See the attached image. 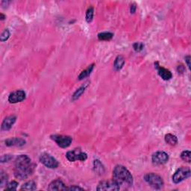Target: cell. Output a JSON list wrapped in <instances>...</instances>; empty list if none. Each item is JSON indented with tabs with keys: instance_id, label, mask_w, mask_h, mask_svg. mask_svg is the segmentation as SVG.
<instances>
[{
	"instance_id": "9",
	"label": "cell",
	"mask_w": 191,
	"mask_h": 191,
	"mask_svg": "<svg viewBox=\"0 0 191 191\" xmlns=\"http://www.w3.org/2000/svg\"><path fill=\"white\" fill-rule=\"evenodd\" d=\"M169 160V155L167 153L164 152H157L153 154L152 157L153 164L155 165H162L166 164Z\"/></svg>"
},
{
	"instance_id": "1",
	"label": "cell",
	"mask_w": 191,
	"mask_h": 191,
	"mask_svg": "<svg viewBox=\"0 0 191 191\" xmlns=\"http://www.w3.org/2000/svg\"><path fill=\"white\" fill-rule=\"evenodd\" d=\"M34 166L30 157L26 155H21L16 158L14 163V175L16 179L23 180L27 179L32 173Z\"/></svg>"
},
{
	"instance_id": "19",
	"label": "cell",
	"mask_w": 191,
	"mask_h": 191,
	"mask_svg": "<svg viewBox=\"0 0 191 191\" xmlns=\"http://www.w3.org/2000/svg\"><path fill=\"white\" fill-rule=\"evenodd\" d=\"M93 165H94V170H95L96 172H97V173L99 174V175H102V174L104 173V172H105V168H104L102 164L99 160L94 161Z\"/></svg>"
},
{
	"instance_id": "13",
	"label": "cell",
	"mask_w": 191,
	"mask_h": 191,
	"mask_svg": "<svg viewBox=\"0 0 191 191\" xmlns=\"http://www.w3.org/2000/svg\"><path fill=\"white\" fill-rule=\"evenodd\" d=\"M16 116H8L3 120L2 123V131H8L10 130L14 125V124L16 122Z\"/></svg>"
},
{
	"instance_id": "30",
	"label": "cell",
	"mask_w": 191,
	"mask_h": 191,
	"mask_svg": "<svg viewBox=\"0 0 191 191\" xmlns=\"http://www.w3.org/2000/svg\"><path fill=\"white\" fill-rule=\"evenodd\" d=\"M185 61H186L187 66H188L189 70H190V55H187V56L185 57Z\"/></svg>"
},
{
	"instance_id": "27",
	"label": "cell",
	"mask_w": 191,
	"mask_h": 191,
	"mask_svg": "<svg viewBox=\"0 0 191 191\" xmlns=\"http://www.w3.org/2000/svg\"><path fill=\"white\" fill-rule=\"evenodd\" d=\"M143 47L144 44L142 43H135L133 44V48H134V51L137 52H141L143 49Z\"/></svg>"
},
{
	"instance_id": "32",
	"label": "cell",
	"mask_w": 191,
	"mask_h": 191,
	"mask_svg": "<svg viewBox=\"0 0 191 191\" xmlns=\"http://www.w3.org/2000/svg\"><path fill=\"white\" fill-rule=\"evenodd\" d=\"M177 70H178V72H179V73H184V67L183 65H180V66H178Z\"/></svg>"
},
{
	"instance_id": "2",
	"label": "cell",
	"mask_w": 191,
	"mask_h": 191,
	"mask_svg": "<svg viewBox=\"0 0 191 191\" xmlns=\"http://www.w3.org/2000/svg\"><path fill=\"white\" fill-rule=\"evenodd\" d=\"M113 180L119 185L123 187H131L133 184V177L127 168L122 165H117L113 171Z\"/></svg>"
},
{
	"instance_id": "15",
	"label": "cell",
	"mask_w": 191,
	"mask_h": 191,
	"mask_svg": "<svg viewBox=\"0 0 191 191\" xmlns=\"http://www.w3.org/2000/svg\"><path fill=\"white\" fill-rule=\"evenodd\" d=\"M124 64H125V58L122 55H118L116 57L114 64V67L116 71H119L123 67Z\"/></svg>"
},
{
	"instance_id": "29",
	"label": "cell",
	"mask_w": 191,
	"mask_h": 191,
	"mask_svg": "<svg viewBox=\"0 0 191 191\" xmlns=\"http://www.w3.org/2000/svg\"><path fill=\"white\" fill-rule=\"evenodd\" d=\"M66 190H83L84 189L81 188V187H77V186H73V187H70L69 188H67Z\"/></svg>"
},
{
	"instance_id": "22",
	"label": "cell",
	"mask_w": 191,
	"mask_h": 191,
	"mask_svg": "<svg viewBox=\"0 0 191 191\" xmlns=\"http://www.w3.org/2000/svg\"><path fill=\"white\" fill-rule=\"evenodd\" d=\"M8 175H7L6 173H5L3 171H1V173H0V185H1V187L7 186L8 184Z\"/></svg>"
},
{
	"instance_id": "26",
	"label": "cell",
	"mask_w": 191,
	"mask_h": 191,
	"mask_svg": "<svg viewBox=\"0 0 191 191\" xmlns=\"http://www.w3.org/2000/svg\"><path fill=\"white\" fill-rule=\"evenodd\" d=\"M9 38H10V31H9L8 29H5V30L2 33L1 37H0V40H1L2 42H5Z\"/></svg>"
},
{
	"instance_id": "4",
	"label": "cell",
	"mask_w": 191,
	"mask_h": 191,
	"mask_svg": "<svg viewBox=\"0 0 191 191\" xmlns=\"http://www.w3.org/2000/svg\"><path fill=\"white\" fill-rule=\"evenodd\" d=\"M190 169L189 167L179 168L172 175V181L175 184H179L190 177Z\"/></svg>"
},
{
	"instance_id": "16",
	"label": "cell",
	"mask_w": 191,
	"mask_h": 191,
	"mask_svg": "<svg viewBox=\"0 0 191 191\" xmlns=\"http://www.w3.org/2000/svg\"><path fill=\"white\" fill-rule=\"evenodd\" d=\"M165 141L170 146H175L178 143V138L175 135L172 134H167L165 135Z\"/></svg>"
},
{
	"instance_id": "12",
	"label": "cell",
	"mask_w": 191,
	"mask_h": 191,
	"mask_svg": "<svg viewBox=\"0 0 191 191\" xmlns=\"http://www.w3.org/2000/svg\"><path fill=\"white\" fill-rule=\"evenodd\" d=\"M155 65H157V63H155ZM155 67H156V69L157 70V73H158V75H160V76L164 79V80L167 81L172 79V74L170 70L166 69V68H164V67H162V66H161L159 65H157Z\"/></svg>"
},
{
	"instance_id": "8",
	"label": "cell",
	"mask_w": 191,
	"mask_h": 191,
	"mask_svg": "<svg viewBox=\"0 0 191 191\" xmlns=\"http://www.w3.org/2000/svg\"><path fill=\"white\" fill-rule=\"evenodd\" d=\"M120 189V185L114 180L111 181H103L98 184L96 190L99 191H115Z\"/></svg>"
},
{
	"instance_id": "24",
	"label": "cell",
	"mask_w": 191,
	"mask_h": 191,
	"mask_svg": "<svg viewBox=\"0 0 191 191\" xmlns=\"http://www.w3.org/2000/svg\"><path fill=\"white\" fill-rule=\"evenodd\" d=\"M181 157L183 161H186L187 163H190L191 161V152L188 150L184 151L181 154Z\"/></svg>"
},
{
	"instance_id": "23",
	"label": "cell",
	"mask_w": 191,
	"mask_h": 191,
	"mask_svg": "<svg viewBox=\"0 0 191 191\" xmlns=\"http://www.w3.org/2000/svg\"><path fill=\"white\" fill-rule=\"evenodd\" d=\"M93 14L94 9L93 7H90L86 12V21L88 22V23H91L93 19Z\"/></svg>"
},
{
	"instance_id": "25",
	"label": "cell",
	"mask_w": 191,
	"mask_h": 191,
	"mask_svg": "<svg viewBox=\"0 0 191 191\" xmlns=\"http://www.w3.org/2000/svg\"><path fill=\"white\" fill-rule=\"evenodd\" d=\"M17 186H18V182H16L15 181H12L7 184L6 187H5V190H10V191L16 190V188H17Z\"/></svg>"
},
{
	"instance_id": "6",
	"label": "cell",
	"mask_w": 191,
	"mask_h": 191,
	"mask_svg": "<svg viewBox=\"0 0 191 191\" xmlns=\"http://www.w3.org/2000/svg\"><path fill=\"white\" fill-rule=\"evenodd\" d=\"M66 157L70 162H75L76 161H84L88 158V155L85 152H82L79 149H75L73 151L68 152Z\"/></svg>"
},
{
	"instance_id": "11",
	"label": "cell",
	"mask_w": 191,
	"mask_h": 191,
	"mask_svg": "<svg viewBox=\"0 0 191 191\" xmlns=\"http://www.w3.org/2000/svg\"><path fill=\"white\" fill-rule=\"evenodd\" d=\"M66 187L64 184V183L60 179H56L55 181H52L49 184L48 190L54 191V190H66Z\"/></svg>"
},
{
	"instance_id": "14",
	"label": "cell",
	"mask_w": 191,
	"mask_h": 191,
	"mask_svg": "<svg viewBox=\"0 0 191 191\" xmlns=\"http://www.w3.org/2000/svg\"><path fill=\"white\" fill-rule=\"evenodd\" d=\"M5 145L8 146H23L25 144V140L23 139L14 138L5 140Z\"/></svg>"
},
{
	"instance_id": "31",
	"label": "cell",
	"mask_w": 191,
	"mask_h": 191,
	"mask_svg": "<svg viewBox=\"0 0 191 191\" xmlns=\"http://www.w3.org/2000/svg\"><path fill=\"white\" fill-rule=\"evenodd\" d=\"M136 9H137V6L135 4H133L131 5V8H130V12L131 14H134V13L136 11Z\"/></svg>"
},
{
	"instance_id": "7",
	"label": "cell",
	"mask_w": 191,
	"mask_h": 191,
	"mask_svg": "<svg viewBox=\"0 0 191 191\" xmlns=\"http://www.w3.org/2000/svg\"><path fill=\"white\" fill-rule=\"evenodd\" d=\"M40 161L44 166L49 169H55L59 165L58 161L48 153H43L40 157Z\"/></svg>"
},
{
	"instance_id": "3",
	"label": "cell",
	"mask_w": 191,
	"mask_h": 191,
	"mask_svg": "<svg viewBox=\"0 0 191 191\" xmlns=\"http://www.w3.org/2000/svg\"><path fill=\"white\" fill-rule=\"evenodd\" d=\"M144 180L150 187L155 190H160L164 187V181L160 175L155 173H148L144 176Z\"/></svg>"
},
{
	"instance_id": "5",
	"label": "cell",
	"mask_w": 191,
	"mask_h": 191,
	"mask_svg": "<svg viewBox=\"0 0 191 191\" xmlns=\"http://www.w3.org/2000/svg\"><path fill=\"white\" fill-rule=\"evenodd\" d=\"M51 139L57 143V145L60 146L61 148H67L71 145L73 139L70 136L66 135H60L54 134L51 136Z\"/></svg>"
},
{
	"instance_id": "18",
	"label": "cell",
	"mask_w": 191,
	"mask_h": 191,
	"mask_svg": "<svg viewBox=\"0 0 191 191\" xmlns=\"http://www.w3.org/2000/svg\"><path fill=\"white\" fill-rule=\"evenodd\" d=\"M93 68H94V64H91V65L89 66L86 70H83V71L81 73L80 75H79V80H82V79H85L86 77L89 76V75H90V73H92Z\"/></svg>"
},
{
	"instance_id": "10",
	"label": "cell",
	"mask_w": 191,
	"mask_h": 191,
	"mask_svg": "<svg viewBox=\"0 0 191 191\" xmlns=\"http://www.w3.org/2000/svg\"><path fill=\"white\" fill-rule=\"evenodd\" d=\"M25 99V93L23 90H16L9 95L8 101L11 103H17Z\"/></svg>"
},
{
	"instance_id": "20",
	"label": "cell",
	"mask_w": 191,
	"mask_h": 191,
	"mask_svg": "<svg viewBox=\"0 0 191 191\" xmlns=\"http://www.w3.org/2000/svg\"><path fill=\"white\" fill-rule=\"evenodd\" d=\"M114 37V34L111 32H102L98 34V39L99 40H110Z\"/></svg>"
},
{
	"instance_id": "21",
	"label": "cell",
	"mask_w": 191,
	"mask_h": 191,
	"mask_svg": "<svg viewBox=\"0 0 191 191\" xmlns=\"http://www.w3.org/2000/svg\"><path fill=\"white\" fill-rule=\"evenodd\" d=\"M85 89H86V86H81V88L77 89L76 91L74 93L73 95V101H75V100H76V99H79V98H80V96L84 93Z\"/></svg>"
},
{
	"instance_id": "33",
	"label": "cell",
	"mask_w": 191,
	"mask_h": 191,
	"mask_svg": "<svg viewBox=\"0 0 191 191\" xmlns=\"http://www.w3.org/2000/svg\"><path fill=\"white\" fill-rule=\"evenodd\" d=\"M5 17H6V16H5L3 14H0V18H1V20H5Z\"/></svg>"
},
{
	"instance_id": "17",
	"label": "cell",
	"mask_w": 191,
	"mask_h": 191,
	"mask_svg": "<svg viewBox=\"0 0 191 191\" xmlns=\"http://www.w3.org/2000/svg\"><path fill=\"white\" fill-rule=\"evenodd\" d=\"M37 186H36V183L33 181H29L28 182L25 183L23 186L21 187L20 190H28V191H31V190H36Z\"/></svg>"
},
{
	"instance_id": "28",
	"label": "cell",
	"mask_w": 191,
	"mask_h": 191,
	"mask_svg": "<svg viewBox=\"0 0 191 191\" xmlns=\"http://www.w3.org/2000/svg\"><path fill=\"white\" fill-rule=\"evenodd\" d=\"M13 157L11 155H2L1 157V162L4 163V162H8L9 161L11 160Z\"/></svg>"
}]
</instances>
